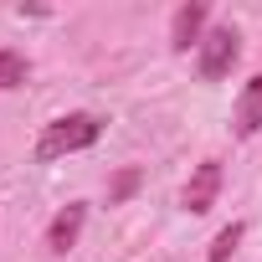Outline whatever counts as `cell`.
Masks as SVG:
<instances>
[{
  "label": "cell",
  "instance_id": "1",
  "mask_svg": "<svg viewBox=\"0 0 262 262\" xmlns=\"http://www.w3.org/2000/svg\"><path fill=\"white\" fill-rule=\"evenodd\" d=\"M98 134H103V118H93V113L52 118V123L41 128V139H36V160H41V165H52V160H62V155L93 149V144H98Z\"/></svg>",
  "mask_w": 262,
  "mask_h": 262
},
{
  "label": "cell",
  "instance_id": "2",
  "mask_svg": "<svg viewBox=\"0 0 262 262\" xmlns=\"http://www.w3.org/2000/svg\"><path fill=\"white\" fill-rule=\"evenodd\" d=\"M195 52H201V57H195L201 77H206V82H221V77L236 67V57H242V31H236V26H211Z\"/></svg>",
  "mask_w": 262,
  "mask_h": 262
},
{
  "label": "cell",
  "instance_id": "8",
  "mask_svg": "<svg viewBox=\"0 0 262 262\" xmlns=\"http://www.w3.org/2000/svg\"><path fill=\"white\" fill-rule=\"evenodd\" d=\"M26 57L21 52H11V47H0V93H11V88H21L26 82Z\"/></svg>",
  "mask_w": 262,
  "mask_h": 262
},
{
  "label": "cell",
  "instance_id": "4",
  "mask_svg": "<svg viewBox=\"0 0 262 262\" xmlns=\"http://www.w3.org/2000/svg\"><path fill=\"white\" fill-rule=\"evenodd\" d=\"M206 21H211V6H206V0H190V6H180V11H175V21H170V47H175V52L201 47Z\"/></svg>",
  "mask_w": 262,
  "mask_h": 262
},
{
  "label": "cell",
  "instance_id": "6",
  "mask_svg": "<svg viewBox=\"0 0 262 262\" xmlns=\"http://www.w3.org/2000/svg\"><path fill=\"white\" fill-rule=\"evenodd\" d=\"M257 128H262V72H257V77L242 88V98H236V134L252 139Z\"/></svg>",
  "mask_w": 262,
  "mask_h": 262
},
{
  "label": "cell",
  "instance_id": "9",
  "mask_svg": "<svg viewBox=\"0 0 262 262\" xmlns=\"http://www.w3.org/2000/svg\"><path fill=\"white\" fill-rule=\"evenodd\" d=\"M134 185H139V170H123V175L113 180V190H108V206H118V201H128V195H134Z\"/></svg>",
  "mask_w": 262,
  "mask_h": 262
},
{
  "label": "cell",
  "instance_id": "5",
  "mask_svg": "<svg viewBox=\"0 0 262 262\" xmlns=\"http://www.w3.org/2000/svg\"><path fill=\"white\" fill-rule=\"evenodd\" d=\"M82 221H88V206H82V201L62 206V211L52 216V226H47V247H52V252H72L77 236H82Z\"/></svg>",
  "mask_w": 262,
  "mask_h": 262
},
{
  "label": "cell",
  "instance_id": "7",
  "mask_svg": "<svg viewBox=\"0 0 262 262\" xmlns=\"http://www.w3.org/2000/svg\"><path fill=\"white\" fill-rule=\"evenodd\" d=\"M242 236H247V226H242V221L221 226V231H216V242H211V252H206V262H231V252L242 247Z\"/></svg>",
  "mask_w": 262,
  "mask_h": 262
},
{
  "label": "cell",
  "instance_id": "3",
  "mask_svg": "<svg viewBox=\"0 0 262 262\" xmlns=\"http://www.w3.org/2000/svg\"><path fill=\"white\" fill-rule=\"evenodd\" d=\"M216 190H221V165H216V160H201L195 175H190L185 190H180V206H185L190 216H206V211L216 206Z\"/></svg>",
  "mask_w": 262,
  "mask_h": 262
}]
</instances>
